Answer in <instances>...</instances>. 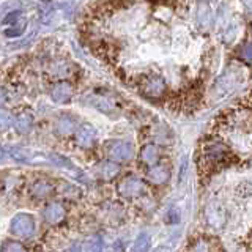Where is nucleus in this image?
Instances as JSON below:
<instances>
[{
    "label": "nucleus",
    "instance_id": "f257e3e1",
    "mask_svg": "<svg viewBox=\"0 0 252 252\" xmlns=\"http://www.w3.org/2000/svg\"><path fill=\"white\" fill-rule=\"evenodd\" d=\"M10 230L18 238H30L35 233V219L29 213L16 215L10 224Z\"/></svg>",
    "mask_w": 252,
    "mask_h": 252
},
{
    "label": "nucleus",
    "instance_id": "f03ea898",
    "mask_svg": "<svg viewBox=\"0 0 252 252\" xmlns=\"http://www.w3.org/2000/svg\"><path fill=\"white\" fill-rule=\"evenodd\" d=\"M106 153L110 161L115 162H126L132 158V147L128 142L123 140H112L106 145Z\"/></svg>",
    "mask_w": 252,
    "mask_h": 252
},
{
    "label": "nucleus",
    "instance_id": "7ed1b4c3",
    "mask_svg": "<svg viewBox=\"0 0 252 252\" xmlns=\"http://www.w3.org/2000/svg\"><path fill=\"white\" fill-rule=\"evenodd\" d=\"M144 191V183L142 180L136 175H128L125 177L120 183H118V192H120L126 199H134L139 197Z\"/></svg>",
    "mask_w": 252,
    "mask_h": 252
},
{
    "label": "nucleus",
    "instance_id": "20e7f679",
    "mask_svg": "<svg viewBox=\"0 0 252 252\" xmlns=\"http://www.w3.org/2000/svg\"><path fill=\"white\" fill-rule=\"evenodd\" d=\"M66 216V210L60 202H51L43 210V218L49 225H59Z\"/></svg>",
    "mask_w": 252,
    "mask_h": 252
},
{
    "label": "nucleus",
    "instance_id": "39448f33",
    "mask_svg": "<svg viewBox=\"0 0 252 252\" xmlns=\"http://www.w3.org/2000/svg\"><path fill=\"white\" fill-rule=\"evenodd\" d=\"M74 94V89L73 85L68 84V82H59L52 87L51 90V98L55 101V102H68L71 98H73Z\"/></svg>",
    "mask_w": 252,
    "mask_h": 252
},
{
    "label": "nucleus",
    "instance_id": "423d86ee",
    "mask_svg": "<svg viewBox=\"0 0 252 252\" xmlns=\"http://www.w3.org/2000/svg\"><path fill=\"white\" fill-rule=\"evenodd\" d=\"M147 178L152 185H156V186L164 185L165 181L169 180V169L162 164H155L148 169Z\"/></svg>",
    "mask_w": 252,
    "mask_h": 252
},
{
    "label": "nucleus",
    "instance_id": "0eeeda50",
    "mask_svg": "<svg viewBox=\"0 0 252 252\" xmlns=\"http://www.w3.org/2000/svg\"><path fill=\"white\" fill-rule=\"evenodd\" d=\"M94 139H96V132H94V129L90 125H82L76 132V142L82 148L92 147L94 144Z\"/></svg>",
    "mask_w": 252,
    "mask_h": 252
},
{
    "label": "nucleus",
    "instance_id": "6e6552de",
    "mask_svg": "<svg viewBox=\"0 0 252 252\" xmlns=\"http://www.w3.org/2000/svg\"><path fill=\"white\" fill-rule=\"evenodd\" d=\"M52 191H54V185L47 180H36L30 188V194L38 200L47 199L52 194Z\"/></svg>",
    "mask_w": 252,
    "mask_h": 252
},
{
    "label": "nucleus",
    "instance_id": "1a4fd4ad",
    "mask_svg": "<svg viewBox=\"0 0 252 252\" xmlns=\"http://www.w3.org/2000/svg\"><path fill=\"white\" fill-rule=\"evenodd\" d=\"M158 159H159V148L156 145H145L140 150V161L145 165H155L158 164Z\"/></svg>",
    "mask_w": 252,
    "mask_h": 252
},
{
    "label": "nucleus",
    "instance_id": "9d476101",
    "mask_svg": "<svg viewBox=\"0 0 252 252\" xmlns=\"http://www.w3.org/2000/svg\"><path fill=\"white\" fill-rule=\"evenodd\" d=\"M118 170H120V169H118V165H117L115 161H104V162L98 164V169H96L99 178H102V180H112V178H115Z\"/></svg>",
    "mask_w": 252,
    "mask_h": 252
},
{
    "label": "nucleus",
    "instance_id": "9b49d317",
    "mask_svg": "<svg viewBox=\"0 0 252 252\" xmlns=\"http://www.w3.org/2000/svg\"><path fill=\"white\" fill-rule=\"evenodd\" d=\"M32 125H33V118H32V115L27 112L19 114L14 120V128L19 134H29L32 129Z\"/></svg>",
    "mask_w": 252,
    "mask_h": 252
},
{
    "label": "nucleus",
    "instance_id": "f8f14e48",
    "mask_svg": "<svg viewBox=\"0 0 252 252\" xmlns=\"http://www.w3.org/2000/svg\"><path fill=\"white\" fill-rule=\"evenodd\" d=\"M74 129H76V122L68 115L62 117L57 122V125H55V131H57L59 136H69V134L74 132Z\"/></svg>",
    "mask_w": 252,
    "mask_h": 252
},
{
    "label": "nucleus",
    "instance_id": "ddd939ff",
    "mask_svg": "<svg viewBox=\"0 0 252 252\" xmlns=\"http://www.w3.org/2000/svg\"><path fill=\"white\" fill-rule=\"evenodd\" d=\"M207 220H208V225H211L213 228H222L225 224V213L224 211H218L210 207L207 210Z\"/></svg>",
    "mask_w": 252,
    "mask_h": 252
},
{
    "label": "nucleus",
    "instance_id": "4468645a",
    "mask_svg": "<svg viewBox=\"0 0 252 252\" xmlns=\"http://www.w3.org/2000/svg\"><path fill=\"white\" fill-rule=\"evenodd\" d=\"M150 248H152V236L147 232L139 233L136 241L132 244V252H148Z\"/></svg>",
    "mask_w": 252,
    "mask_h": 252
},
{
    "label": "nucleus",
    "instance_id": "2eb2a0df",
    "mask_svg": "<svg viewBox=\"0 0 252 252\" xmlns=\"http://www.w3.org/2000/svg\"><path fill=\"white\" fill-rule=\"evenodd\" d=\"M0 252H27L26 246L19 241L14 240H5L0 246Z\"/></svg>",
    "mask_w": 252,
    "mask_h": 252
},
{
    "label": "nucleus",
    "instance_id": "dca6fc26",
    "mask_svg": "<svg viewBox=\"0 0 252 252\" xmlns=\"http://www.w3.org/2000/svg\"><path fill=\"white\" fill-rule=\"evenodd\" d=\"M26 26H27L26 21L21 19L19 22L13 24L11 29H6V30H5V35H6L8 38H11V36H19V35H22V32L26 30Z\"/></svg>",
    "mask_w": 252,
    "mask_h": 252
},
{
    "label": "nucleus",
    "instance_id": "f3484780",
    "mask_svg": "<svg viewBox=\"0 0 252 252\" xmlns=\"http://www.w3.org/2000/svg\"><path fill=\"white\" fill-rule=\"evenodd\" d=\"M13 125V115L5 109H0V131L8 129Z\"/></svg>",
    "mask_w": 252,
    "mask_h": 252
},
{
    "label": "nucleus",
    "instance_id": "a211bd4d",
    "mask_svg": "<svg viewBox=\"0 0 252 252\" xmlns=\"http://www.w3.org/2000/svg\"><path fill=\"white\" fill-rule=\"evenodd\" d=\"M22 18V11H14V13H10V14H6L5 16V19H3V26H13V24L16 22H19Z\"/></svg>",
    "mask_w": 252,
    "mask_h": 252
},
{
    "label": "nucleus",
    "instance_id": "6ab92c4d",
    "mask_svg": "<svg viewBox=\"0 0 252 252\" xmlns=\"http://www.w3.org/2000/svg\"><path fill=\"white\" fill-rule=\"evenodd\" d=\"M11 156L14 158V159H18V161H29V153H27V150H24V148H13L11 150Z\"/></svg>",
    "mask_w": 252,
    "mask_h": 252
},
{
    "label": "nucleus",
    "instance_id": "aec40b11",
    "mask_svg": "<svg viewBox=\"0 0 252 252\" xmlns=\"http://www.w3.org/2000/svg\"><path fill=\"white\" fill-rule=\"evenodd\" d=\"M90 252H102V241L101 236H93V240L90 241Z\"/></svg>",
    "mask_w": 252,
    "mask_h": 252
},
{
    "label": "nucleus",
    "instance_id": "412c9836",
    "mask_svg": "<svg viewBox=\"0 0 252 252\" xmlns=\"http://www.w3.org/2000/svg\"><path fill=\"white\" fill-rule=\"evenodd\" d=\"M208 251H210L208 249V243L205 241V240L197 241L192 246V249H191V252H208Z\"/></svg>",
    "mask_w": 252,
    "mask_h": 252
},
{
    "label": "nucleus",
    "instance_id": "4be33fe9",
    "mask_svg": "<svg viewBox=\"0 0 252 252\" xmlns=\"http://www.w3.org/2000/svg\"><path fill=\"white\" fill-rule=\"evenodd\" d=\"M153 252H172L169 246H158Z\"/></svg>",
    "mask_w": 252,
    "mask_h": 252
},
{
    "label": "nucleus",
    "instance_id": "5701e85b",
    "mask_svg": "<svg viewBox=\"0 0 252 252\" xmlns=\"http://www.w3.org/2000/svg\"><path fill=\"white\" fill-rule=\"evenodd\" d=\"M5 101H6V96H5V92L0 89V107H2L5 104Z\"/></svg>",
    "mask_w": 252,
    "mask_h": 252
},
{
    "label": "nucleus",
    "instance_id": "b1692460",
    "mask_svg": "<svg viewBox=\"0 0 252 252\" xmlns=\"http://www.w3.org/2000/svg\"><path fill=\"white\" fill-rule=\"evenodd\" d=\"M66 252H81V246H79V244H73Z\"/></svg>",
    "mask_w": 252,
    "mask_h": 252
},
{
    "label": "nucleus",
    "instance_id": "393cba45",
    "mask_svg": "<svg viewBox=\"0 0 252 252\" xmlns=\"http://www.w3.org/2000/svg\"><path fill=\"white\" fill-rule=\"evenodd\" d=\"M3 158H5V152H3L2 148H0V159H3Z\"/></svg>",
    "mask_w": 252,
    "mask_h": 252
}]
</instances>
